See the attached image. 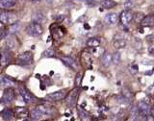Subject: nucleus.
<instances>
[{
  "mask_svg": "<svg viewBox=\"0 0 154 121\" xmlns=\"http://www.w3.org/2000/svg\"><path fill=\"white\" fill-rule=\"evenodd\" d=\"M16 63L19 66H29L33 63V54L30 51H26V52H23L19 54L16 58Z\"/></svg>",
  "mask_w": 154,
  "mask_h": 121,
  "instance_id": "nucleus-4",
  "label": "nucleus"
},
{
  "mask_svg": "<svg viewBox=\"0 0 154 121\" xmlns=\"http://www.w3.org/2000/svg\"><path fill=\"white\" fill-rule=\"evenodd\" d=\"M46 2H47L48 4H52V3L54 2V0H46Z\"/></svg>",
  "mask_w": 154,
  "mask_h": 121,
  "instance_id": "nucleus-43",
  "label": "nucleus"
},
{
  "mask_svg": "<svg viewBox=\"0 0 154 121\" xmlns=\"http://www.w3.org/2000/svg\"><path fill=\"white\" fill-rule=\"evenodd\" d=\"M104 19H105V21L108 24L114 25V24H117V21H119V16H117V13H108V15H106Z\"/></svg>",
  "mask_w": 154,
  "mask_h": 121,
  "instance_id": "nucleus-18",
  "label": "nucleus"
},
{
  "mask_svg": "<svg viewBox=\"0 0 154 121\" xmlns=\"http://www.w3.org/2000/svg\"><path fill=\"white\" fill-rule=\"evenodd\" d=\"M29 115L31 116V118H32L33 120H37V119H39L43 114H40L37 109H34V110H32V111H30Z\"/></svg>",
  "mask_w": 154,
  "mask_h": 121,
  "instance_id": "nucleus-30",
  "label": "nucleus"
},
{
  "mask_svg": "<svg viewBox=\"0 0 154 121\" xmlns=\"http://www.w3.org/2000/svg\"><path fill=\"white\" fill-rule=\"evenodd\" d=\"M142 26H153L154 25V15L147 16L141 21Z\"/></svg>",
  "mask_w": 154,
  "mask_h": 121,
  "instance_id": "nucleus-24",
  "label": "nucleus"
},
{
  "mask_svg": "<svg viewBox=\"0 0 154 121\" xmlns=\"http://www.w3.org/2000/svg\"><path fill=\"white\" fill-rule=\"evenodd\" d=\"M130 121H140V115H139V111L137 108H132L130 113Z\"/></svg>",
  "mask_w": 154,
  "mask_h": 121,
  "instance_id": "nucleus-27",
  "label": "nucleus"
},
{
  "mask_svg": "<svg viewBox=\"0 0 154 121\" xmlns=\"http://www.w3.org/2000/svg\"><path fill=\"white\" fill-rule=\"evenodd\" d=\"M19 93L22 96V98H23L25 103H27V104H33V103H35L36 101H37V98H36V97L32 93H31V92L28 90H26L25 87H19Z\"/></svg>",
  "mask_w": 154,
  "mask_h": 121,
  "instance_id": "nucleus-7",
  "label": "nucleus"
},
{
  "mask_svg": "<svg viewBox=\"0 0 154 121\" xmlns=\"http://www.w3.org/2000/svg\"><path fill=\"white\" fill-rule=\"evenodd\" d=\"M20 26H21V24H20L19 21L13 23V24H11L10 27L8 28V33L10 34V35H15V34H16L17 32H19Z\"/></svg>",
  "mask_w": 154,
  "mask_h": 121,
  "instance_id": "nucleus-23",
  "label": "nucleus"
},
{
  "mask_svg": "<svg viewBox=\"0 0 154 121\" xmlns=\"http://www.w3.org/2000/svg\"><path fill=\"white\" fill-rule=\"evenodd\" d=\"M19 0H0V9L1 10H9L15 7Z\"/></svg>",
  "mask_w": 154,
  "mask_h": 121,
  "instance_id": "nucleus-16",
  "label": "nucleus"
},
{
  "mask_svg": "<svg viewBox=\"0 0 154 121\" xmlns=\"http://www.w3.org/2000/svg\"><path fill=\"white\" fill-rule=\"evenodd\" d=\"M84 28H85L86 30H89V29H90V26L88 24V23H85V24H84Z\"/></svg>",
  "mask_w": 154,
  "mask_h": 121,
  "instance_id": "nucleus-42",
  "label": "nucleus"
},
{
  "mask_svg": "<svg viewBox=\"0 0 154 121\" xmlns=\"http://www.w3.org/2000/svg\"><path fill=\"white\" fill-rule=\"evenodd\" d=\"M16 84V79H13L8 75H5L1 78V80H0V87H3V88L12 87L13 86H15Z\"/></svg>",
  "mask_w": 154,
  "mask_h": 121,
  "instance_id": "nucleus-11",
  "label": "nucleus"
},
{
  "mask_svg": "<svg viewBox=\"0 0 154 121\" xmlns=\"http://www.w3.org/2000/svg\"><path fill=\"white\" fill-rule=\"evenodd\" d=\"M60 59L67 66L74 69V70H77V69H78V63H77V62L73 58L70 57V56H61Z\"/></svg>",
  "mask_w": 154,
  "mask_h": 121,
  "instance_id": "nucleus-12",
  "label": "nucleus"
},
{
  "mask_svg": "<svg viewBox=\"0 0 154 121\" xmlns=\"http://www.w3.org/2000/svg\"><path fill=\"white\" fill-rule=\"evenodd\" d=\"M36 109H37L43 115H51L53 114H55V110H54L53 107L48 106V105H40V106H38Z\"/></svg>",
  "mask_w": 154,
  "mask_h": 121,
  "instance_id": "nucleus-15",
  "label": "nucleus"
},
{
  "mask_svg": "<svg viewBox=\"0 0 154 121\" xmlns=\"http://www.w3.org/2000/svg\"><path fill=\"white\" fill-rule=\"evenodd\" d=\"M123 7H124L125 10H130V9L133 7L132 0H126V1L124 2V4H123Z\"/></svg>",
  "mask_w": 154,
  "mask_h": 121,
  "instance_id": "nucleus-37",
  "label": "nucleus"
},
{
  "mask_svg": "<svg viewBox=\"0 0 154 121\" xmlns=\"http://www.w3.org/2000/svg\"><path fill=\"white\" fill-rule=\"evenodd\" d=\"M150 113L152 114V116H153V117H154V108H153V109H152V110L150 111Z\"/></svg>",
  "mask_w": 154,
  "mask_h": 121,
  "instance_id": "nucleus-44",
  "label": "nucleus"
},
{
  "mask_svg": "<svg viewBox=\"0 0 154 121\" xmlns=\"http://www.w3.org/2000/svg\"><path fill=\"white\" fill-rule=\"evenodd\" d=\"M23 121H28V120H27V119H25V120H23Z\"/></svg>",
  "mask_w": 154,
  "mask_h": 121,
  "instance_id": "nucleus-47",
  "label": "nucleus"
},
{
  "mask_svg": "<svg viewBox=\"0 0 154 121\" xmlns=\"http://www.w3.org/2000/svg\"><path fill=\"white\" fill-rule=\"evenodd\" d=\"M31 1H34V2H40V1H43V0H31Z\"/></svg>",
  "mask_w": 154,
  "mask_h": 121,
  "instance_id": "nucleus-45",
  "label": "nucleus"
},
{
  "mask_svg": "<svg viewBox=\"0 0 154 121\" xmlns=\"http://www.w3.org/2000/svg\"><path fill=\"white\" fill-rule=\"evenodd\" d=\"M8 28L7 27H2L0 28V40H2L8 36Z\"/></svg>",
  "mask_w": 154,
  "mask_h": 121,
  "instance_id": "nucleus-33",
  "label": "nucleus"
},
{
  "mask_svg": "<svg viewBox=\"0 0 154 121\" xmlns=\"http://www.w3.org/2000/svg\"><path fill=\"white\" fill-rule=\"evenodd\" d=\"M120 59H121V56L120 52H116L112 56V62L115 64H119L120 63Z\"/></svg>",
  "mask_w": 154,
  "mask_h": 121,
  "instance_id": "nucleus-31",
  "label": "nucleus"
},
{
  "mask_svg": "<svg viewBox=\"0 0 154 121\" xmlns=\"http://www.w3.org/2000/svg\"><path fill=\"white\" fill-rule=\"evenodd\" d=\"M65 115H66V116H67V117H69V116H70V114H65Z\"/></svg>",
  "mask_w": 154,
  "mask_h": 121,
  "instance_id": "nucleus-46",
  "label": "nucleus"
},
{
  "mask_svg": "<svg viewBox=\"0 0 154 121\" xmlns=\"http://www.w3.org/2000/svg\"><path fill=\"white\" fill-rule=\"evenodd\" d=\"M131 69H134V70L137 72L138 71V66H137V64H133V66H131Z\"/></svg>",
  "mask_w": 154,
  "mask_h": 121,
  "instance_id": "nucleus-41",
  "label": "nucleus"
},
{
  "mask_svg": "<svg viewBox=\"0 0 154 121\" xmlns=\"http://www.w3.org/2000/svg\"><path fill=\"white\" fill-rule=\"evenodd\" d=\"M66 121H67V120H66Z\"/></svg>",
  "mask_w": 154,
  "mask_h": 121,
  "instance_id": "nucleus-50",
  "label": "nucleus"
},
{
  "mask_svg": "<svg viewBox=\"0 0 154 121\" xmlns=\"http://www.w3.org/2000/svg\"><path fill=\"white\" fill-rule=\"evenodd\" d=\"M138 111L139 113L143 114V115H149L150 114V106L147 103V101H144V100H141L138 103Z\"/></svg>",
  "mask_w": 154,
  "mask_h": 121,
  "instance_id": "nucleus-13",
  "label": "nucleus"
},
{
  "mask_svg": "<svg viewBox=\"0 0 154 121\" xmlns=\"http://www.w3.org/2000/svg\"><path fill=\"white\" fill-rule=\"evenodd\" d=\"M13 60V54L12 51L8 49H2L0 52V67H4L10 64Z\"/></svg>",
  "mask_w": 154,
  "mask_h": 121,
  "instance_id": "nucleus-5",
  "label": "nucleus"
},
{
  "mask_svg": "<svg viewBox=\"0 0 154 121\" xmlns=\"http://www.w3.org/2000/svg\"><path fill=\"white\" fill-rule=\"evenodd\" d=\"M19 21L15 13L9 12L7 10L0 11V23L3 25H11Z\"/></svg>",
  "mask_w": 154,
  "mask_h": 121,
  "instance_id": "nucleus-1",
  "label": "nucleus"
},
{
  "mask_svg": "<svg viewBox=\"0 0 154 121\" xmlns=\"http://www.w3.org/2000/svg\"><path fill=\"white\" fill-rule=\"evenodd\" d=\"M51 31H52V37H53V38H55L56 40L62 38V37L67 33V30L65 29V28L58 27L57 25H56V29H53V28H51Z\"/></svg>",
  "mask_w": 154,
  "mask_h": 121,
  "instance_id": "nucleus-19",
  "label": "nucleus"
},
{
  "mask_svg": "<svg viewBox=\"0 0 154 121\" xmlns=\"http://www.w3.org/2000/svg\"><path fill=\"white\" fill-rule=\"evenodd\" d=\"M81 83H82V73L81 72H78L77 73V75L75 77V85L76 87H78L81 86Z\"/></svg>",
  "mask_w": 154,
  "mask_h": 121,
  "instance_id": "nucleus-35",
  "label": "nucleus"
},
{
  "mask_svg": "<svg viewBox=\"0 0 154 121\" xmlns=\"http://www.w3.org/2000/svg\"><path fill=\"white\" fill-rule=\"evenodd\" d=\"M152 70H153V71H154V67H153V69H152Z\"/></svg>",
  "mask_w": 154,
  "mask_h": 121,
  "instance_id": "nucleus-49",
  "label": "nucleus"
},
{
  "mask_svg": "<svg viewBox=\"0 0 154 121\" xmlns=\"http://www.w3.org/2000/svg\"><path fill=\"white\" fill-rule=\"evenodd\" d=\"M144 17V13H136V15L133 16V19L135 18V21L136 22H140V23H141V21L143 20Z\"/></svg>",
  "mask_w": 154,
  "mask_h": 121,
  "instance_id": "nucleus-36",
  "label": "nucleus"
},
{
  "mask_svg": "<svg viewBox=\"0 0 154 121\" xmlns=\"http://www.w3.org/2000/svg\"><path fill=\"white\" fill-rule=\"evenodd\" d=\"M133 13L131 12L130 10H124L120 13V19L121 21V23L123 25H127L129 23L133 20Z\"/></svg>",
  "mask_w": 154,
  "mask_h": 121,
  "instance_id": "nucleus-10",
  "label": "nucleus"
},
{
  "mask_svg": "<svg viewBox=\"0 0 154 121\" xmlns=\"http://www.w3.org/2000/svg\"><path fill=\"white\" fill-rule=\"evenodd\" d=\"M44 121H50V120H44Z\"/></svg>",
  "mask_w": 154,
  "mask_h": 121,
  "instance_id": "nucleus-48",
  "label": "nucleus"
},
{
  "mask_svg": "<svg viewBox=\"0 0 154 121\" xmlns=\"http://www.w3.org/2000/svg\"><path fill=\"white\" fill-rule=\"evenodd\" d=\"M64 19H65V15H60L56 17L57 22H62V21H64Z\"/></svg>",
  "mask_w": 154,
  "mask_h": 121,
  "instance_id": "nucleus-38",
  "label": "nucleus"
},
{
  "mask_svg": "<svg viewBox=\"0 0 154 121\" xmlns=\"http://www.w3.org/2000/svg\"><path fill=\"white\" fill-rule=\"evenodd\" d=\"M147 121H154V117L152 115H147Z\"/></svg>",
  "mask_w": 154,
  "mask_h": 121,
  "instance_id": "nucleus-39",
  "label": "nucleus"
},
{
  "mask_svg": "<svg viewBox=\"0 0 154 121\" xmlns=\"http://www.w3.org/2000/svg\"><path fill=\"white\" fill-rule=\"evenodd\" d=\"M117 102L120 103V104L128 105V104H130L131 100L128 99V98H126V97H124L123 95H119V96H117Z\"/></svg>",
  "mask_w": 154,
  "mask_h": 121,
  "instance_id": "nucleus-32",
  "label": "nucleus"
},
{
  "mask_svg": "<svg viewBox=\"0 0 154 121\" xmlns=\"http://www.w3.org/2000/svg\"><path fill=\"white\" fill-rule=\"evenodd\" d=\"M25 32L27 35L31 37H40L43 33V27L42 24H39L37 22H31L30 24L27 25Z\"/></svg>",
  "mask_w": 154,
  "mask_h": 121,
  "instance_id": "nucleus-2",
  "label": "nucleus"
},
{
  "mask_svg": "<svg viewBox=\"0 0 154 121\" xmlns=\"http://www.w3.org/2000/svg\"><path fill=\"white\" fill-rule=\"evenodd\" d=\"M15 98H16V92L13 90V88L8 87V88H5V90H4L2 98L0 99V103L10 104L15 100Z\"/></svg>",
  "mask_w": 154,
  "mask_h": 121,
  "instance_id": "nucleus-6",
  "label": "nucleus"
},
{
  "mask_svg": "<svg viewBox=\"0 0 154 121\" xmlns=\"http://www.w3.org/2000/svg\"><path fill=\"white\" fill-rule=\"evenodd\" d=\"M67 90H58L55 92H52V93H49L46 95L45 97V100H48V101H52V102H57V101H60L62 99H64L66 95H67Z\"/></svg>",
  "mask_w": 154,
  "mask_h": 121,
  "instance_id": "nucleus-8",
  "label": "nucleus"
},
{
  "mask_svg": "<svg viewBox=\"0 0 154 121\" xmlns=\"http://www.w3.org/2000/svg\"><path fill=\"white\" fill-rule=\"evenodd\" d=\"M76 1H80V2H85V3H88V4H90V3L93 2V0H76Z\"/></svg>",
  "mask_w": 154,
  "mask_h": 121,
  "instance_id": "nucleus-40",
  "label": "nucleus"
},
{
  "mask_svg": "<svg viewBox=\"0 0 154 121\" xmlns=\"http://www.w3.org/2000/svg\"><path fill=\"white\" fill-rule=\"evenodd\" d=\"M55 54H56V52L53 48H48L43 52L42 58H53V57H55Z\"/></svg>",
  "mask_w": 154,
  "mask_h": 121,
  "instance_id": "nucleus-29",
  "label": "nucleus"
},
{
  "mask_svg": "<svg viewBox=\"0 0 154 121\" xmlns=\"http://www.w3.org/2000/svg\"><path fill=\"white\" fill-rule=\"evenodd\" d=\"M99 45H100V40L97 38H90L87 41V46H89V47L96 48L98 47Z\"/></svg>",
  "mask_w": 154,
  "mask_h": 121,
  "instance_id": "nucleus-25",
  "label": "nucleus"
},
{
  "mask_svg": "<svg viewBox=\"0 0 154 121\" xmlns=\"http://www.w3.org/2000/svg\"><path fill=\"white\" fill-rule=\"evenodd\" d=\"M121 95H123L124 97H126V98H128L130 100L132 98V92H131L130 90H128V88H123V90H122Z\"/></svg>",
  "mask_w": 154,
  "mask_h": 121,
  "instance_id": "nucleus-34",
  "label": "nucleus"
},
{
  "mask_svg": "<svg viewBox=\"0 0 154 121\" xmlns=\"http://www.w3.org/2000/svg\"><path fill=\"white\" fill-rule=\"evenodd\" d=\"M113 45H114V47L116 49H122L126 46V41L123 39H119L114 41V44Z\"/></svg>",
  "mask_w": 154,
  "mask_h": 121,
  "instance_id": "nucleus-28",
  "label": "nucleus"
},
{
  "mask_svg": "<svg viewBox=\"0 0 154 121\" xmlns=\"http://www.w3.org/2000/svg\"><path fill=\"white\" fill-rule=\"evenodd\" d=\"M32 20H33V22H37L39 24H42V23H44L46 21V16H45L43 12L37 11L33 13Z\"/></svg>",
  "mask_w": 154,
  "mask_h": 121,
  "instance_id": "nucleus-17",
  "label": "nucleus"
},
{
  "mask_svg": "<svg viewBox=\"0 0 154 121\" xmlns=\"http://www.w3.org/2000/svg\"><path fill=\"white\" fill-rule=\"evenodd\" d=\"M101 6L104 9H112L117 6V2L114 0H103L101 2Z\"/></svg>",
  "mask_w": 154,
  "mask_h": 121,
  "instance_id": "nucleus-26",
  "label": "nucleus"
},
{
  "mask_svg": "<svg viewBox=\"0 0 154 121\" xmlns=\"http://www.w3.org/2000/svg\"><path fill=\"white\" fill-rule=\"evenodd\" d=\"M13 111V115L16 116V118H24L27 117L29 115V110L25 108V107H16V108Z\"/></svg>",
  "mask_w": 154,
  "mask_h": 121,
  "instance_id": "nucleus-14",
  "label": "nucleus"
},
{
  "mask_svg": "<svg viewBox=\"0 0 154 121\" xmlns=\"http://www.w3.org/2000/svg\"><path fill=\"white\" fill-rule=\"evenodd\" d=\"M79 94H80L79 87H76V88H74V90H72L70 92H69V93H67V95L65 97L67 106L70 107V108L75 107L77 104V101H78Z\"/></svg>",
  "mask_w": 154,
  "mask_h": 121,
  "instance_id": "nucleus-3",
  "label": "nucleus"
},
{
  "mask_svg": "<svg viewBox=\"0 0 154 121\" xmlns=\"http://www.w3.org/2000/svg\"><path fill=\"white\" fill-rule=\"evenodd\" d=\"M100 60H101V63L103 64L104 66H105V67H108V66H109L110 64L112 63V55H111L110 53H108V52L104 53V54L101 56Z\"/></svg>",
  "mask_w": 154,
  "mask_h": 121,
  "instance_id": "nucleus-21",
  "label": "nucleus"
},
{
  "mask_svg": "<svg viewBox=\"0 0 154 121\" xmlns=\"http://www.w3.org/2000/svg\"><path fill=\"white\" fill-rule=\"evenodd\" d=\"M0 115H1V117L6 120V121H10L13 117V111L10 109H5L3 110L1 113H0Z\"/></svg>",
  "mask_w": 154,
  "mask_h": 121,
  "instance_id": "nucleus-22",
  "label": "nucleus"
},
{
  "mask_svg": "<svg viewBox=\"0 0 154 121\" xmlns=\"http://www.w3.org/2000/svg\"><path fill=\"white\" fill-rule=\"evenodd\" d=\"M77 111H78L79 117L82 121H92V116H90V114L87 111H85L82 107H79V108L77 109Z\"/></svg>",
  "mask_w": 154,
  "mask_h": 121,
  "instance_id": "nucleus-20",
  "label": "nucleus"
},
{
  "mask_svg": "<svg viewBox=\"0 0 154 121\" xmlns=\"http://www.w3.org/2000/svg\"><path fill=\"white\" fill-rule=\"evenodd\" d=\"M17 44H19V40L17 38L15 35H9L6 37V40H5V48L13 51L17 47Z\"/></svg>",
  "mask_w": 154,
  "mask_h": 121,
  "instance_id": "nucleus-9",
  "label": "nucleus"
}]
</instances>
